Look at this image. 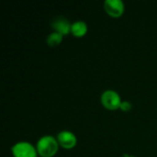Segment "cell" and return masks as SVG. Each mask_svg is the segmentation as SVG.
<instances>
[{"label":"cell","instance_id":"obj_1","mask_svg":"<svg viewBox=\"0 0 157 157\" xmlns=\"http://www.w3.org/2000/svg\"><path fill=\"white\" fill-rule=\"evenodd\" d=\"M59 148V143L56 138L52 135H45L40 137L37 142V152L42 157L53 156Z\"/></svg>","mask_w":157,"mask_h":157},{"label":"cell","instance_id":"obj_2","mask_svg":"<svg viewBox=\"0 0 157 157\" xmlns=\"http://www.w3.org/2000/svg\"><path fill=\"white\" fill-rule=\"evenodd\" d=\"M100 100H101L102 105L106 109H110V110H115L117 109H120L121 104L122 102L119 93H117L116 91L112 89H108L104 91L101 94Z\"/></svg>","mask_w":157,"mask_h":157},{"label":"cell","instance_id":"obj_3","mask_svg":"<svg viewBox=\"0 0 157 157\" xmlns=\"http://www.w3.org/2000/svg\"><path fill=\"white\" fill-rule=\"evenodd\" d=\"M14 157H37V149L28 142H18L11 147Z\"/></svg>","mask_w":157,"mask_h":157},{"label":"cell","instance_id":"obj_4","mask_svg":"<svg viewBox=\"0 0 157 157\" xmlns=\"http://www.w3.org/2000/svg\"><path fill=\"white\" fill-rule=\"evenodd\" d=\"M104 8L109 16L119 17L123 14L125 7L122 0H106L104 2Z\"/></svg>","mask_w":157,"mask_h":157},{"label":"cell","instance_id":"obj_5","mask_svg":"<svg viewBox=\"0 0 157 157\" xmlns=\"http://www.w3.org/2000/svg\"><path fill=\"white\" fill-rule=\"evenodd\" d=\"M57 141L59 145L64 149H72L76 144V136L70 131H62L57 134Z\"/></svg>","mask_w":157,"mask_h":157},{"label":"cell","instance_id":"obj_6","mask_svg":"<svg viewBox=\"0 0 157 157\" xmlns=\"http://www.w3.org/2000/svg\"><path fill=\"white\" fill-rule=\"evenodd\" d=\"M51 26L53 28L54 31L59 32L63 35V34H67L71 31L72 23H70L69 19L66 18L65 17L58 16V17H55L52 20Z\"/></svg>","mask_w":157,"mask_h":157},{"label":"cell","instance_id":"obj_7","mask_svg":"<svg viewBox=\"0 0 157 157\" xmlns=\"http://www.w3.org/2000/svg\"><path fill=\"white\" fill-rule=\"evenodd\" d=\"M87 31V25L83 20H76L72 23L71 26V32L76 37L84 36Z\"/></svg>","mask_w":157,"mask_h":157},{"label":"cell","instance_id":"obj_8","mask_svg":"<svg viewBox=\"0 0 157 157\" xmlns=\"http://www.w3.org/2000/svg\"><path fill=\"white\" fill-rule=\"evenodd\" d=\"M63 40V34L59 33V32H56V31H53L52 33H50L48 36H47V39H46V41L48 43L49 46H52V47H55L57 45H59Z\"/></svg>","mask_w":157,"mask_h":157},{"label":"cell","instance_id":"obj_9","mask_svg":"<svg viewBox=\"0 0 157 157\" xmlns=\"http://www.w3.org/2000/svg\"><path fill=\"white\" fill-rule=\"evenodd\" d=\"M132 107V104H131L130 101H122L121 104L120 109H121L122 111H129V110H131Z\"/></svg>","mask_w":157,"mask_h":157},{"label":"cell","instance_id":"obj_10","mask_svg":"<svg viewBox=\"0 0 157 157\" xmlns=\"http://www.w3.org/2000/svg\"><path fill=\"white\" fill-rule=\"evenodd\" d=\"M123 157H133V156H132V155H128V154H125V155H123Z\"/></svg>","mask_w":157,"mask_h":157}]
</instances>
